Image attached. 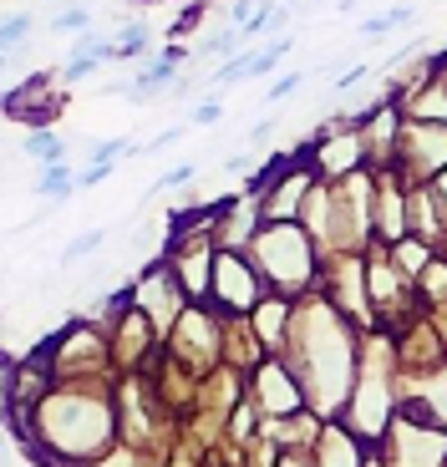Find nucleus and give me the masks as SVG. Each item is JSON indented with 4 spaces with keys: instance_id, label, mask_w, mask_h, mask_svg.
<instances>
[{
    "instance_id": "obj_1",
    "label": "nucleus",
    "mask_w": 447,
    "mask_h": 467,
    "mask_svg": "<svg viewBox=\"0 0 447 467\" xmlns=\"http://www.w3.org/2000/svg\"><path fill=\"white\" fill-rule=\"evenodd\" d=\"M36 193H47V199H71L77 193V173L67 168V158L61 163H41V183H36Z\"/></svg>"
},
{
    "instance_id": "obj_2",
    "label": "nucleus",
    "mask_w": 447,
    "mask_h": 467,
    "mask_svg": "<svg viewBox=\"0 0 447 467\" xmlns=\"http://www.w3.org/2000/svg\"><path fill=\"white\" fill-rule=\"evenodd\" d=\"M148 41H153V31H148L142 21H128L118 36H112V57L132 61V57H142V51H148Z\"/></svg>"
},
{
    "instance_id": "obj_3",
    "label": "nucleus",
    "mask_w": 447,
    "mask_h": 467,
    "mask_svg": "<svg viewBox=\"0 0 447 467\" xmlns=\"http://www.w3.org/2000/svg\"><path fill=\"white\" fill-rule=\"evenodd\" d=\"M26 158H36V163H61V158H67V142L51 128H36L31 138H26Z\"/></svg>"
},
{
    "instance_id": "obj_4",
    "label": "nucleus",
    "mask_w": 447,
    "mask_h": 467,
    "mask_svg": "<svg viewBox=\"0 0 447 467\" xmlns=\"http://www.w3.org/2000/svg\"><path fill=\"white\" fill-rule=\"evenodd\" d=\"M239 47H244V31H239V26H224V31H213L199 41V57H234Z\"/></svg>"
},
{
    "instance_id": "obj_5",
    "label": "nucleus",
    "mask_w": 447,
    "mask_h": 467,
    "mask_svg": "<svg viewBox=\"0 0 447 467\" xmlns=\"http://www.w3.org/2000/svg\"><path fill=\"white\" fill-rule=\"evenodd\" d=\"M412 5H391V11H381V16H366V21H361V36H391V31H397V26H407V21H412Z\"/></svg>"
},
{
    "instance_id": "obj_6",
    "label": "nucleus",
    "mask_w": 447,
    "mask_h": 467,
    "mask_svg": "<svg viewBox=\"0 0 447 467\" xmlns=\"http://www.w3.org/2000/svg\"><path fill=\"white\" fill-rule=\"evenodd\" d=\"M285 51H290V41H285V36H275L270 47L249 51V77H270V71L285 61Z\"/></svg>"
},
{
    "instance_id": "obj_7",
    "label": "nucleus",
    "mask_w": 447,
    "mask_h": 467,
    "mask_svg": "<svg viewBox=\"0 0 447 467\" xmlns=\"http://www.w3.org/2000/svg\"><path fill=\"white\" fill-rule=\"evenodd\" d=\"M290 16H295L290 5H265V11H259L255 21L244 26V41H255V36H275V31H280L285 21H290Z\"/></svg>"
},
{
    "instance_id": "obj_8",
    "label": "nucleus",
    "mask_w": 447,
    "mask_h": 467,
    "mask_svg": "<svg viewBox=\"0 0 447 467\" xmlns=\"http://www.w3.org/2000/svg\"><path fill=\"white\" fill-rule=\"evenodd\" d=\"M31 11H21V16H5V21H0V57H11L16 47H21L26 36H31Z\"/></svg>"
},
{
    "instance_id": "obj_9",
    "label": "nucleus",
    "mask_w": 447,
    "mask_h": 467,
    "mask_svg": "<svg viewBox=\"0 0 447 467\" xmlns=\"http://www.w3.org/2000/svg\"><path fill=\"white\" fill-rule=\"evenodd\" d=\"M51 31H57V36H82V31H92V11H87V5H61L57 21H51Z\"/></svg>"
},
{
    "instance_id": "obj_10",
    "label": "nucleus",
    "mask_w": 447,
    "mask_h": 467,
    "mask_svg": "<svg viewBox=\"0 0 447 467\" xmlns=\"http://www.w3.org/2000/svg\"><path fill=\"white\" fill-rule=\"evenodd\" d=\"M97 244H102V229L82 234V239H71V244H67V254H61V265H77V259H82V254H92Z\"/></svg>"
},
{
    "instance_id": "obj_11",
    "label": "nucleus",
    "mask_w": 447,
    "mask_h": 467,
    "mask_svg": "<svg viewBox=\"0 0 447 467\" xmlns=\"http://www.w3.org/2000/svg\"><path fill=\"white\" fill-rule=\"evenodd\" d=\"M265 5H270V0H234V5H229V21H234L239 31H244V26L255 21V16L265 11Z\"/></svg>"
},
{
    "instance_id": "obj_12",
    "label": "nucleus",
    "mask_w": 447,
    "mask_h": 467,
    "mask_svg": "<svg viewBox=\"0 0 447 467\" xmlns=\"http://www.w3.org/2000/svg\"><path fill=\"white\" fill-rule=\"evenodd\" d=\"M189 178H193V163H183V168H168V173L158 178L153 188H148V193H163V188H183V183H189Z\"/></svg>"
},
{
    "instance_id": "obj_13",
    "label": "nucleus",
    "mask_w": 447,
    "mask_h": 467,
    "mask_svg": "<svg viewBox=\"0 0 447 467\" xmlns=\"http://www.w3.org/2000/svg\"><path fill=\"white\" fill-rule=\"evenodd\" d=\"M107 173H112V163H87L82 173H77V188H97Z\"/></svg>"
},
{
    "instance_id": "obj_14",
    "label": "nucleus",
    "mask_w": 447,
    "mask_h": 467,
    "mask_svg": "<svg viewBox=\"0 0 447 467\" xmlns=\"http://www.w3.org/2000/svg\"><path fill=\"white\" fill-rule=\"evenodd\" d=\"M300 82H306L300 71H290V77H280V82L270 87V102H285V97H290V92H300Z\"/></svg>"
},
{
    "instance_id": "obj_15",
    "label": "nucleus",
    "mask_w": 447,
    "mask_h": 467,
    "mask_svg": "<svg viewBox=\"0 0 447 467\" xmlns=\"http://www.w3.org/2000/svg\"><path fill=\"white\" fill-rule=\"evenodd\" d=\"M219 117H224V107L213 102V97H209V102L193 107V122H199V128H209V122H219Z\"/></svg>"
},
{
    "instance_id": "obj_16",
    "label": "nucleus",
    "mask_w": 447,
    "mask_h": 467,
    "mask_svg": "<svg viewBox=\"0 0 447 467\" xmlns=\"http://www.w3.org/2000/svg\"><path fill=\"white\" fill-rule=\"evenodd\" d=\"M199 16H203V5H189V11L173 21V31H193V26H199Z\"/></svg>"
},
{
    "instance_id": "obj_17",
    "label": "nucleus",
    "mask_w": 447,
    "mask_h": 467,
    "mask_svg": "<svg viewBox=\"0 0 447 467\" xmlns=\"http://www.w3.org/2000/svg\"><path fill=\"white\" fill-rule=\"evenodd\" d=\"M41 5H57V11H61V5H71V0H41Z\"/></svg>"
},
{
    "instance_id": "obj_18",
    "label": "nucleus",
    "mask_w": 447,
    "mask_h": 467,
    "mask_svg": "<svg viewBox=\"0 0 447 467\" xmlns=\"http://www.w3.org/2000/svg\"><path fill=\"white\" fill-rule=\"evenodd\" d=\"M306 5H320V0H306Z\"/></svg>"
}]
</instances>
